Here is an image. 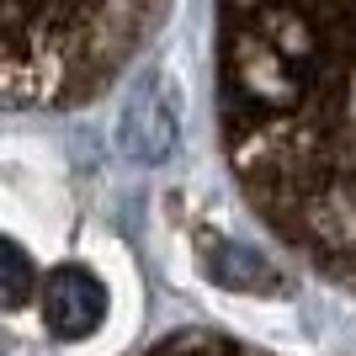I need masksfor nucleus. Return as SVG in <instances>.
Masks as SVG:
<instances>
[{"label": "nucleus", "mask_w": 356, "mask_h": 356, "mask_svg": "<svg viewBox=\"0 0 356 356\" xmlns=\"http://www.w3.org/2000/svg\"><path fill=\"white\" fill-rule=\"evenodd\" d=\"M38 303L54 341H86L106 319V282L90 266H54L38 282Z\"/></svg>", "instance_id": "2"}, {"label": "nucleus", "mask_w": 356, "mask_h": 356, "mask_svg": "<svg viewBox=\"0 0 356 356\" xmlns=\"http://www.w3.org/2000/svg\"><path fill=\"white\" fill-rule=\"evenodd\" d=\"M0 271H6V309H22L32 298V261H27V250L16 245V239H6V250H0Z\"/></svg>", "instance_id": "4"}, {"label": "nucleus", "mask_w": 356, "mask_h": 356, "mask_svg": "<svg viewBox=\"0 0 356 356\" xmlns=\"http://www.w3.org/2000/svg\"><path fill=\"white\" fill-rule=\"evenodd\" d=\"M202 271H208L218 287H234V293H282V271L271 266L266 255L245 250V245H229V239H213L208 255H202Z\"/></svg>", "instance_id": "3"}, {"label": "nucleus", "mask_w": 356, "mask_h": 356, "mask_svg": "<svg viewBox=\"0 0 356 356\" xmlns=\"http://www.w3.org/2000/svg\"><path fill=\"white\" fill-rule=\"evenodd\" d=\"M181 138V96L176 86H165V74H144L128 102H122V128L118 144L144 165H160L165 154H176Z\"/></svg>", "instance_id": "1"}]
</instances>
